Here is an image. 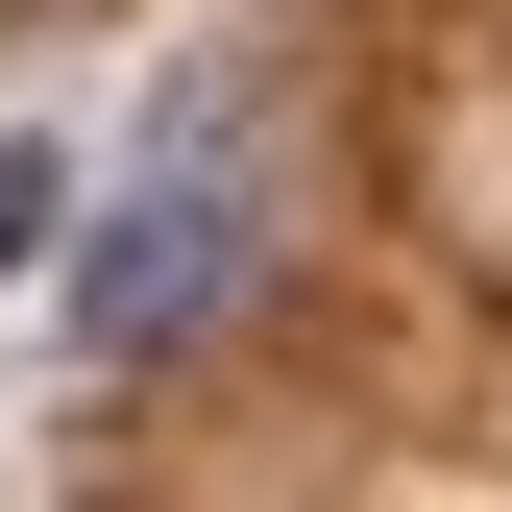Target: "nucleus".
<instances>
[{"label":"nucleus","mask_w":512,"mask_h":512,"mask_svg":"<svg viewBox=\"0 0 512 512\" xmlns=\"http://www.w3.org/2000/svg\"><path fill=\"white\" fill-rule=\"evenodd\" d=\"M49 220H74V171H49V147H0V269H49Z\"/></svg>","instance_id":"2"},{"label":"nucleus","mask_w":512,"mask_h":512,"mask_svg":"<svg viewBox=\"0 0 512 512\" xmlns=\"http://www.w3.org/2000/svg\"><path fill=\"white\" fill-rule=\"evenodd\" d=\"M244 269H269V171H244L220 98H171V147H147V196H122V244L74 269V342H98V366H171Z\"/></svg>","instance_id":"1"}]
</instances>
